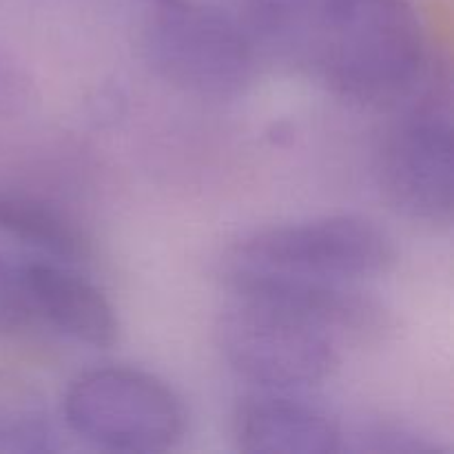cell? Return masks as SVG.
<instances>
[{
  "label": "cell",
  "mask_w": 454,
  "mask_h": 454,
  "mask_svg": "<svg viewBox=\"0 0 454 454\" xmlns=\"http://www.w3.org/2000/svg\"><path fill=\"white\" fill-rule=\"evenodd\" d=\"M251 38L313 82L359 102L406 96L426 65L412 0H247Z\"/></svg>",
  "instance_id": "6da1fadb"
},
{
  "label": "cell",
  "mask_w": 454,
  "mask_h": 454,
  "mask_svg": "<svg viewBox=\"0 0 454 454\" xmlns=\"http://www.w3.org/2000/svg\"><path fill=\"white\" fill-rule=\"evenodd\" d=\"M217 335L231 368L262 390L313 388L340 366V335L278 297L233 291Z\"/></svg>",
  "instance_id": "7a4b0ae2"
},
{
  "label": "cell",
  "mask_w": 454,
  "mask_h": 454,
  "mask_svg": "<svg viewBox=\"0 0 454 454\" xmlns=\"http://www.w3.org/2000/svg\"><path fill=\"white\" fill-rule=\"evenodd\" d=\"M393 262V239L375 222L333 215L257 231L231 253L229 278L357 284L386 273Z\"/></svg>",
  "instance_id": "3957f363"
},
{
  "label": "cell",
  "mask_w": 454,
  "mask_h": 454,
  "mask_svg": "<svg viewBox=\"0 0 454 454\" xmlns=\"http://www.w3.org/2000/svg\"><path fill=\"white\" fill-rule=\"evenodd\" d=\"M67 426L84 442L115 452H164L186 434V408L151 372L100 366L80 372L62 399Z\"/></svg>",
  "instance_id": "277c9868"
},
{
  "label": "cell",
  "mask_w": 454,
  "mask_h": 454,
  "mask_svg": "<svg viewBox=\"0 0 454 454\" xmlns=\"http://www.w3.org/2000/svg\"><path fill=\"white\" fill-rule=\"evenodd\" d=\"M142 53L164 82L200 98L238 96L255 71L251 35L193 0L153 4Z\"/></svg>",
  "instance_id": "5b68a950"
},
{
  "label": "cell",
  "mask_w": 454,
  "mask_h": 454,
  "mask_svg": "<svg viewBox=\"0 0 454 454\" xmlns=\"http://www.w3.org/2000/svg\"><path fill=\"white\" fill-rule=\"evenodd\" d=\"M452 120L446 102L403 115L384 140L380 180L386 200L408 220L439 229L454 215Z\"/></svg>",
  "instance_id": "8992f818"
},
{
  "label": "cell",
  "mask_w": 454,
  "mask_h": 454,
  "mask_svg": "<svg viewBox=\"0 0 454 454\" xmlns=\"http://www.w3.org/2000/svg\"><path fill=\"white\" fill-rule=\"evenodd\" d=\"M20 286L31 319L62 335L109 348L118 340V317L105 293L71 264L58 260H27L18 264Z\"/></svg>",
  "instance_id": "52a82bcc"
},
{
  "label": "cell",
  "mask_w": 454,
  "mask_h": 454,
  "mask_svg": "<svg viewBox=\"0 0 454 454\" xmlns=\"http://www.w3.org/2000/svg\"><path fill=\"white\" fill-rule=\"evenodd\" d=\"M235 443L244 452L333 454L344 450V433L328 412L279 390L244 399L233 419Z\"/></svg>",
  "instance_id": "ba28073f"
},
{
  "label": "cell",
  "mask_w": 454,
  "mask_h": 454,
  "mask_svg": "<svg viewBox=\"0 0 454 454\" xmlns=\"http://www.w3.org/2000/svg\"><path fill=\"white\" fill-rule=\"evenodd\" d=\"M0 235L67 264L82 262L89 255V239L74 217L18 191L0 189Z\"/></svg>",
  "instance_id": "9c48e42d"
},
{
  "label": "cell",
  "mask_w": 454,
  "mask_h": 454,
  "mask_svg": "<svg viewBox=\"0 0 454 454\" xmlns=\"http://www.w3.org/2000/svg\"><path fill=\"white\" fill-rule=\"evenodd\" d=\"M60 450V439L43 399L27 386L0 380V452Z\"/></svg>",
  "instance_id": "30bf717a"
},
{
  "label": "cell",
  "mask_w": 454,
  "mask_h": 454,
  "mask_svg": "<svg viewBox=\"0 0 454 454\" xmlns=\"http://www.w3.org/2000/svg\"><path fill=\"white\" fill-rule=\"evenodd\" d=\"M353 446L355 452H377V454H424L439 452V443L430 442L428 437L417 430L399 424H366L355 433Z\"/></svg>",
  "instance_id": "8fae6325"
},
{
  "label": "cell",
  "mask_w": 454,
  "mask_h": 454,
  "mask_svg": "<svg viewBox=\"0 0 454 454\" xmlns=\"http://www.w3.org/2000/svg\"><path fill=\"white\" fill-rule=\"evenodd\" d=\"M31 324L34 319L22 293L18 264L0 257V335H12Z\"/></svg>",
  "instance_id": "7c38bea8"
},
{
  "label": "cell",
  "mask_w": 454,
  "mask_h": 454,
  "mask_svg": "<svg viewBox=\"0 0 454 454\" xmlns=\"http://www.w3.org/2000/svg\"><path fill=\"white\" fill-rule=\"evenodd\" d=\"M151 4H160V3H168V0H149Z\"/></svg>",
  "instance_id": "4fadbf2b"
}]
</instances>
